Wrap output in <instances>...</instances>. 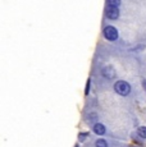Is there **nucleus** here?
Instances as JSON below:
<instances>
[{
  "label": "nucleus",
  "instance_id": "3",
  "mask_svg": "<svg viewBox=\"0 0 146 147\" xmlns=\"http://www.w3.org/2000/svg\"><path fill=\"white\" fill-rule=\"evenodd\" d=\"M105 16L108 17L109 19H117L118 17H119V10H118V8L116 7H106L105 9Z\"/></svg>",
  "mask_w": 146,
  "mask_h": 147
},
{
  "label": "nucleus",
  "instance_id": "8",
  "mask_svg": "<svg viewBox=\"0 0 146 147\" xmlns=\"http://www.w3.org/2000/svg\"><path fill=\"white\" fill-rule=\"evenodd\" d=\"M108 4L110 5V7H119L120 4V0H108Z\"/></svg>",
  "mask_w": 146,
  "mask_h": 147
},
{
  "label": "nucleus",
  "instance_id": "5",
  "mask_svg": "<svg viewBox=\"0 0 146 147\" xmlns=\"http://www.w3.org/2000/svg\"><path fill=\"white\" fill-rule=\"evenodd\" d=\"M94 132H95L96 134L101 136V134L105 133V127H104L103 124H100V123H96V124L94 125Z\"/></svg>",
  "mask_w": 146,
  "mask_h": 147
},
{
  "label": "nucleus",
  "instance_id": "10",
  "mask_svg": "<svg viewBox=\"0 0 146 147\" xmlns=\"http://www.w3.org/2000/svg\"><path fill=\"white\" fill-rule=\"evenodd\" d=\"M90 84H91V81H87V86H86V95H87L89 94V92H90Z\"/></svg>",
  "mask_w": 146,
  "mask_h": 147
},
{
  "label": "nucleus",
  "instance_id": "7",
  "mask_svg": "<svg viewBox=\"0 0 146 147\" xmlns=\"http://www.w3.org/2000/svg\"><path fill=\"white\" fill-rule=\"evenodd\" d=\"M96 147H108V143H106L105 140H97L96 143H95Z\"/></svg>",
  "mask_w": 146,
  "mask_h": 147
},
{
  "label": "nucleus",
  "instance_id": "4",
  "mask_svg": "<svg viewBox=\"0 0 146 147\" xmlns=\"http://www.w3.org/2000/svg\"><path fill=\"white\" fill-rule=\"evenodd\" d=\"M103 76L105 78H108V80H112V78H114V76H116V70L110 67H105L103 69Z\"/></svg>",
  "mask_w": 146,
  "mask_h": 147
},
{
  "label": "nucleus",
  "instance_id": "9",
  "mask_svg": "<svg viewBox=\"0 0 146 147\" xmlns=\"http://www.w3.org/2000/svg\"><path fill=\"white\" fill-rule=\"evenodd\" d=\"M86 138H87V133H80L78 134V141H80V142L86 141Z\"/></svg>",
  "mask_w": 146,
  "mask_h": 147
},
{
  "label": "nucleus",
  "instance_id": "2",
  "mask_svg": "<svg viewBox=\"0 0 146 147\" xmlns=\"http://www.w3.org/2000/svg\"><path fill=\"white\" fill-rule=\"evenodd\" d=\"M104 36H105V38L109 41H116L118 38V31L113 26H108L104 30Z\"/></svg>",
  "mask_w": 146,
  "mask_h": 147
},
{
  "label": "nucleus",
  "instance_id": "13",
  "mask_svg": "<svg viewBox=\"0 0 146 147\" xmlns=\"http://www.w3.org/2000/svg\"><path fill=\"white\" fill-rule=\"evenodd\" d=\"M133 147H136V146H133Z\"/></svg>",
  "mask_w": 146,
  "mask_h": 147
},
{
  "label": "nucleus",
  "instance_id": "11",
  "mask_svg": "<svg viewBox=\"0 0 146 147\" xmlns=\"http://www.w3.org/2000/svg\"><path fill=\"white\" fill-rule=\"evenodd\" d=\"M142 86H144V88H145V91H146V80L142 81Z\"/></svg>",
  "mask_w": 146,
  "mask_h": 147
},
{
  "label": "nucleus",
  "instance_id": "6",
  "mask_svg": "<svg viewBox=\"0 0 146 147\" xmlns=\"http://www.w3.org/2000/svg\"><path fill=\"white\" fill-rule=\"evenodd\" d=\"M137 133L141 138H146V127H140L139 129H137Z\"/></svg>",
  "mask_w": 146,
  "mask_h": 147
},
{
  "label": "nucleus",
  "instance_id": "1",
  "mask_svg": "<svg viewBox=\"0 0 146 147\" xmlns=\"http://www.w3.org/2000/svg\"><path fill=\"white\" fill-rule=\"evenodd\" d=\"M114 90H116L117 94L126 96L131 92V86L127 83L126 81H118L116 84H114Z\"/></svg>",
  "mask_w": 146,
  "mask_h": 147
},
{
  "label": "nucleus",
  "instance_id": "12",
  "mask_svg": "<svg viewBox=\"0 0 146 147\" xmlns=\"http://www.w3.org/2000/svg\"><path fill=\"white\" fill-rule=\"evenodd\" d=\"M74 147H78V145H76V146H74Z\"/></svg>",
  "mask_w": 146,
  "mask_h": 147
}]
</instances>
